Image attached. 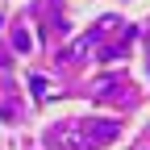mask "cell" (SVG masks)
Wrapping results in <instances>:
<instances>
[{
	"mask_svg": "<svg viewBox=\"0 0 150 150\" xmlns=\"http://www.w3.org/2000/svg\"><path fill=\"white\" fill-rule=\"evenodd\" d=\"M75 129H79V138H88L83 146H100L108 138H117V121H79Z\"/></svg>",
	"mask_w": 150,
	"mask_h": 150,
	"instance_id": "obj_1",
	"label": "cell"
},
{
	"mask_svg": "<svg viewBox=\"0 0 150 150\" xmlns=\"http://www.w3.org/2000/svg\"><path fill=\"white\" fill-rule=\"evenodd\" d=\"M13 46H17V50H29V33L17 29V33H13Z\"/></svg>",
	"mask_w": 150,
	"mask_h": 150,
	"instance_id": "obj_2",
	"label": "cell"
}]
</instances>
